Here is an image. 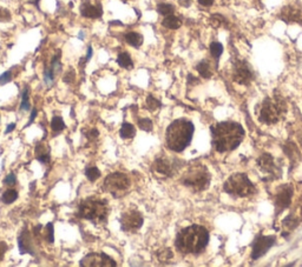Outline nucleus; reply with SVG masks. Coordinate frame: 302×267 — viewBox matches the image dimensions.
I'll return each instance as SVG.
<instances>
[{
    "label": "nucleus",
    "instance_id": "43",
    "mask_svg": "<svg viewBox=\"0 0 302 267\" xmlns=\"http://www.w3.org/2000/svg\"><path fill=\"white\" fill-rule=\"evenodd\" d=\"M180 4L183 5V6H189L190 0H180Z\"/></svg>",
    "mask_w": 302,
    "mask_h": 267
},
{
    "label": "nucleus",
    "instance_id": "46",
    "mask_svg": "<svg viewBox=\"0 0 302 267\" xmlns=\"http://www.w3.org/2000/svg\"><path fill=\"white\" fill-rule=\"evenodd\" d=\"M300 140H301V144H302V137H301V139H300Z\"/></svg>",
    "mask_w": 302,
    "mask_h": 267
},
{
    "label": "nucleus",
    "instance_id": "15",
    "mask_svg": "<svg viewBox=\"0 0 302 267\" xmlns=\"http://www.w3.org/2000/svg\"><path fill=\"white\" fill-rule=\"evenodd\" d=\"M281 19L286 23L302 24V7L296 4L288 5L281 11Z\"/></svg>",
    "mask_w": 302,
    "mask_h": 267
},
{
    "label": "nucleus",
    "instance_id": "33",
    "mask_svg": "<svg viewBox=\"0 0 302 267\" xmlns=\"http://www.w3.org/2000/svg\"><path fill=\"white\" fill-rule=\"evenodd\" d=\"M171 258H172L171 250L166 249V250H163V251L158 252V259H159V261H162V263H166V261H169L170 259H171Z\"/></svg>",
    "mask_w": 302,
    "mask_h": 267
},
{
    "label": "nucleus",
    "instance_id": "26",
    "mask_svg": "<svg viewBox=\"0 0 302 267\" xmlns=\"http://www.w3.org/2000/svg\"><path fill=\"white\" fill-rule=\"evenodd\" d=\"M298 224H299L298 219H296L295 217L289 216V217H287L286 219H284L283 227H284V230H286V232L288 233V232H290V231L294 230L295 227L298 226Z\"/></svg>",
    "mask_w": 302,
    "mask_h": 267
},
{
    "label": "nucleus",
    "instance_id": "2",
    "mask_svg": "<svg viewBox=\"0 0 302 267\" xmlns=\"http://www.w3.org/2000/svg\"><path fill=\"white\" fill-rule=\"evenodd\" d=\"M176 249L184 254L202 252L209 243V232L200 225H191L181 231L176 237Z\"/></svg>",
    "mask_w": 302,
    "mask_h": 267
},
{
    "label": "nucleus",
    "instance_id": "41",
    "mask_svg": "<svg viewBox=\"0 0 302 267\" xmlns=\"http://www.w3.org/2000/svg\"><path fill=\"white\" fill-rule=\"evenodd\" d=\"M16 129V124H10L7 126V129H6V133H10V132H12L13 130Z\"/></svg>",
    "mask_w": 302,
    "mask_h": 267
},
{
    "label": "nucleus",
    "instance_id": "13",
    "mask_svg": "<svg viewBox=\"0 0 302 267\" xmlns=\"http://www.w3.org/2000/svg\"><path fill=\"white\" fill-rule=\"evenodd\" d=\"M294 193V188L290 185H284L278 191L275 196V208L276 213L286 210L292 202V197Z\"/></svg>",
    "mask_w": 302,
    "mask_h": 267
},
{
    "label": "nucleus",
    "instance_id": "9",
    "mask_svg": "<svg viewBox=\"0 0 302 267\" xmlns=\"http://www.w3.org/2000/svg\"><path fill=\"white\" fill-rule=\"evenodd\" d=\"M143 217L136 210H129L123 213L121 218L122 230L125 232H136L143 225Z\"/></svg>",
    "mask_w": 302,
    "mask_h": 267
},
{
    "label": "nucleus",
    "instance_id": "35",
    "mask_svg": "<svg viewBox=\"0 0 302 267\" xmlns=\"http://www.w3.org/2000/svg\"><path fill=\"white\" fill-rule=\"evenodd\" d=\"M138 126L141 130L150 132V131L152 130V122H151L150 119H141V120L138 121Z\"/></svg>",
    "mask_w": 302,
    "mask_h": 267
},
{
    "label": "nucleus",
    "instance_id": "17",
    "mask_svg": "<svg viewBox=\"0 0 302 267\" xmlns=\"http://www.w3.org/2000/svg\"><path fill=\"white\" fill-rule=\"evenodd\" d=\"M19 245V250H20V253H33V243L32 239H31L30 233L27 232L26 230L23 231V233L20 234L18 240Z\"/></svg>",
    "mask_w": 302,
    "mask_h": 267
},
{
    "label": "nucleus",
    "instance_id": "39",
    "mask_svg": "<svg viewBox=\"0 0 302 267\" xmlns=\"http://www.w3.org/2000/svg\"><path fill=\"white\" fill-rule=\"evenodd\" d=\"M6 249H7L6 244L2 243V241H0V261H1L2 258H4L5 252H6Z\"/></svg>",
    "mask_w": 302,
    "mask_h": 267
},
{
    "label": "nucleus",
    "instance_id": "24",
    "mask_svg": "<svg viewBox=\"0 0 302 267\" xmlns=\"http://www.w3.org/2000/svg\"><path fill=\"white\" fill-rule=\"evenodd\" d=\"M17 198H18V192H17L16 190H12V188H10V190H6L2 193L1 196V200L4 204H12L13 201H16Z\"/></svg>",
    "mask_w": 302,
    "mask_h": 267
},
{
    "label": "nucleus",
    "instance_id": "31",
    "mask_svg": "<svg viewBox=\"0 0 302 267\" xmlns=\"http://www.w3.org/2000/svg\"><path fill=\"white\" fill-rule=\"evenodd\" d=\"M145 106H147L148 110L156 111L157 108L161 107V102H159L156 98H153L152 96H149L147 98V101H145Z\"/></svg>",
    "mask_w": 302,
    "mask_h": 267
},
{
    "label": "nucleus",
    "instance_id": "18",
    "mask_svg": "<svg viewBox=\"0 0 302 267\" xmlns=\"http://www.w3.org/2000/svg\"><path fill=\"white\" fill-rule=\"evenodd\" d=\"M80 13H82V16L85 17V18H99V17L102 16L103 11L100 5H96V6H94V5L85 2V4H83L82 8H80Z\"/></svg>",
    "mask_w": 302,
    "mask_h": 267
},
{
    "label": "nucleus",
    "instance_id": "25",
    "mask_svg": "<svg viewBox=\"0 0 302 267\" xmlns=\"http://www.w3.org/2000/svg\"><path fill=\"white\" fill-rule=\"evenodd\" d=\"M197 71L203 78H210L211 77V69L210 65L207 61H201L197 65Z\"/></svg>",
    "mask_w": 302,
    "mask_h": 267
},
{
    "label": "nucleus",
    "instance_id": "40",
    "mask_svg": "<svg viewBox=\"0 0 302 267\" xmlns=\"http://www.w3.org/2000/svg\"><path fill=\"white\" fill-rule=\"evenodd\" d=\"M198 2L203 6H211L214 4V0H198Z\"/></svg>",
    "mask_w": 302,
    "mask_h": 267
},
{
    "label": "nucleus",
    "instance_id": "19",
    "mask_svg": "<svg viewBox=\"0 0 302 267\" xmlns=\"http://www.w3.org/2000/svg\"><path fill=\"white\" fill-rule=\"evenodd\" d=\"M36 157L39 161L43 164L50 163V151L47 147H45L43 144H38L36 147Z\"/></svg>",
    "mask_w": 302,
    "mask_h": 267
},
{
    "label": "nucleus",
    "instance_id": "5",
    "mask_svg": "<svg viewBox=\"0 0 302 267\" xmlns=\"http://www.w3.org/2000/svg\"><path fill=\"white\" fill-rule=\"evenodd\" d=\"M287 111L286 102L280 97L267 98L260 110V120L264 124H275L283 118Z\"/></svg>",
    "mask_w": 302,
    "mask_h": 267
},
{
    "label": "nucleus",
    "instance_id": "22",
    "mask_svg": "<svg viewBox=\"0 0 302 267\" xmlns=\"http://www.w3.org/2000/svg\"><path fill=\"white\" fill-rule=\"evenodd\" d=\"M119 134H121V137L123 139L132 138V137H135L136 130L131 124H129V122H124V124L122 125L121 131H119Z\"/></svg>",
    "mask_w": 302,
    "mask_h": 267
},
{
    "label": "nucleus",
    "instance_id": "29",
    "mask_svg": "<svg viewBox=\"0 0 302 267\" xmlns=\"http://www.w3.org/2000/svg\"><path fill=\"white\" fill-rule=\"evenodd\" d=\"M51 129L55 132H60V131L65 129V124H64L63 119L60 117H53L51 120Z\"/></svg>",
    "mask_w": 302,
    "mask_h": 267
},
{
    "label": "nucleus",
    "instance_id": "38",
    "mask_svg": "<svg viewBox=\"0 0 302 267\" xmlns=\"http://www.w3.org/2000/svg\"><path fill=\"white\" fill-rule=\"evenodd\" d=\"M16 176L13 173L8 174V176L6 177V179L4 180V184L5 185H8V186H13L16 184Z\"/></svg>",
    "mask_w": 302,
    "mask_h": 267
},
{
    "label": "nucleus",
    "instance_id": "10",
    "mask_svg": "<svg viewBox=\"0 0 302 267\" xmlns=\"http://www.w3.org/2000/svg\"><path fill=\"white\" fill-rule=\"evenodd\" d=\"M79 265L83 267H116L117 264L113 258L106 255L105 253H92V254H88L86 257H84L83 259L80 260Z\"/></svg>",
    "mask_w": 302,
    "mask_h": 267
},
{
    "label": "nucleus",
    "instance_id": "32",
    "mask_svg": "<svg viewBox=\"0 0 302 267\" xmlns=\"http://www.w3.org/2000/svg\"><path fill=\"white\" fill-rule=\"evenodd\" d=\"M223 52V46L220 43H212L210 45V53L214 58H219Z\"/></svg>",
    "mask_w": 302,
    "mask_h": 267
},
{
    "label": "nucleus",
    "instance_id": "16",
    "mask_svg": "<svg viewBox=\"0 0 302 267\" xmlns=\"http://www.w3.org/2000/svg\"><path fill=\"white\" fill-rule=\"evenodd\" d=\"M257 164H259V167L264 172V173H270V174H275L276 171V166L275 163H274L273 157L270 154H265L261 155L257 160Z\"/></svg>",
    "mask_w": 302,
    "mask_h": 267
},
{
    "label": "nucleus",
    "instance_id": "4",
    "mask_svg": "<svg viewBox=\"0 0 302 267\" xmlns=\"http://www.w3.org/2000/svg\"><path fill=\"white\" fill-rule=\"evenodd\" d=\"M77 214L80 218L90 220L94 224H102L108 219V202L105 200L97 198L85 199L78 205Z\"/></svg>",
    "mask_w": 302,
    "mask_h": 267
},
{
    "label": "nucleus",
    "instance_id": "8",
    "mask_svg": "<svg viewBox=\"0 0 302 267\" xmlns=\"http://www.w3.org/2000/svg\"><path fill=\"white\" fill-rule=\"evenodd\" d=\"M130 187V179L127 174L114 172L109 174L104 180V190L113 197H123Z\"/></svg>",
    "mask_w": 302,
    "mask_h": 267
},
{
    "label": "nucleus",
    "instance_id": "42",
    "mask_svg": "<svg viewBox=\"0 0 302 267\" xmlns=\"http://www.w3.org/2000/svg\"><path fill=\"white\" fill-rule=\"evenodd\" d=\"M36 116H37V110H36V108H33V112H32V115H31V118H30V122H29V124H31V122L33 121V119L36 118Z\"/></svg>",
    "mask_w": 302,
    "mask_h": 267
},
{
    "label": "nucleus",
    "instance_id": "20",
    "mask_svg": "<svg viewBox=\"0 0 302 267\" xmlns=\"http://www.w3.org/2000/svg\"><path fill=\"white\" fill-rule=\"evenodd\" d=\"M162 25H163L164 27H167V29L177 30L178 27H180L182 25V21L180 20V18H177V17L170 15V16H167L166 18H164V20L162 21Z\"/></svg>",
    "mask_w": 302,
    "mask_h": 267
},
{
    "label": "nucleus",
    "instance_id": "21",
    "mask_svg": "<svg viewBox=\"0 0 302 267\" xmlns=\"http://www.w3.org/2000/svg\"><path fill=\"white\" fill-rule=\"evenodd\" d=\"M125 40L133 47H139L143 44V37L137 32H130L125 34Z\"/></svg>",
    "mask_w": 302,
    "mask_h": 267
},
{
    "label": "nucleus",
    "instance_id": "30",
    "mask_svg": "<svg viewBox=\"0 0 302 267\" xmlns=\"http://www.w3.org/2000/svg\"><path fill=\"white\" fill-rule=\"evenodd\" d=\"M157 11L159 15L167 17L174 13V6L170 4H159L157 6Z\"/></svg>",
    "mask_w": 302,
    "mask_h": 267
},
{
    "label": "nucleus",
    "instance_id": "23",
    "mask_svg": "<svg viewBox=\"0 0 302 267\" xmlns=\"http://www.w3.org/2000/svg\"><path fill=\"white\" fill-rule=\"evenodd\" d=\"M117 63H118V65L123 68L131 69L133 67V63H132V59H131L130 54L125 53V52L118 55V58H117Z\"/></svg>",
    "mask_w": 302,
    "mask_h": 267
},
{
    "label": "nucleus",
    "instance_id": "12",
    "mask_svg": "<svg viewBox=\"0 0 302 267\" xmlns=\"http://www.w3.org/2000/svg\"><path fill=\"white\" fill-rule=\"evenodd\" d=\"M275 244V237L273 235H260L256 238L253 245V252H251V258L253 259H259L262 255L267 253L268 250Z\"/></svg>",
    "mask_w": 302,
    "mask_h": 267
},
{
    "label": "nucleus",
    "instance_id": "36",
    "mask_svg": "<svg viewBox=\"0 0 302 267\" xmlns=\"http://www.w3.org/2000/svg\"><path fill=\"white\" fill-rule=\"evenodd\" d=\"M11 19V15L7 10L0 7V21H8Z\"/></svg>",
    "mask_w": 302,
    "mask_h": 267
},
{
    "label": "nucleus",
    "instance_id": "34",
    "mask_svg": "<svg viewBox=\"0 0 302 267\" xmlns=\"http://www.w3.org/2000/svg\"><path fill=\"white\" fill-rule=\"evenodd\" d=\"M30 101H29V91H23V99H21L20 111H29L30 110Z\"/></svg>",
    "mask_w": 302,
    "mask_h": 267
},
{
    "label": "nucleus",
    "instance_id": "6",
    "mask_svg": "<svg viewBox=\"0 0 302 267\" xmlns=\"http://www.w3.org/2000/svg\"><path fill=\"white\" fill-rule=\"evenodd\" d=\"M223 188H225V192L230 196L241 197V198L253 196L255 193V186L245 173H235L229 177Z\"/></svg>",
    "mask_w": 302,
    "mask_h": 267
},
{
    "label": "nucleus",
    "instance_id": "37",
    "mask_svg": "<svg viewBox=\"0 0 302 267\" xmlns=\"http://www.w3.org/2000/svg\"><path fill=\"white\" fill-rule=\"evenodd\" d=\"M11 79H12L11 72H5L4 74H1V76H0V85L7 84V83L11 82Z\"/></svg>",
    "mask_w": 302,
    "mask_h": 267
},
{
    "label": "nucleus",
    "instance_id": "1",
    "mask_svg": "<svg viewBox=\"0 0 302 267\" xmlns=\"http://www.w3.org/2000/svg\"><path fill=\"white\" fill-rule=\"evenodd\" d=\"M212 144L217 152L233 151L245 138V132L240 124L235 121H223L211 126Z\"/></svg>",
    "mask_w": 302,
    "mask_h": 267
},
{
    "label": "nucleus",
    "instance_id": "27",
    "mask_svg": "<svg viewBox=\"0 0 302 267\" xmlns=\"http://www.w3.org/2000/svg\"><path fill=\"white\" fill-rule=\"evenodd\" d=\"M85 176L90 182H96L100 177V171L97 167H94V166H91V167L85 169Z\"/></svg>",
    "mask_w": 302,
    "mask_h": 267
},
{
    "label": "nucleus",
    "instance_id": "7",
    "mask_svg": "<svg viewBox=\"0 0 302 267\" xmlns=\"http://www.w3.org/2000/svg\"><path fill=\"white\" fill-rule=\"evenodd\" d=\"M210 183V174L206 166H191L182 178V184L191 190L200 192L206 190Z\"/></svg>",
    "mask_w": 302,
    "mask_h": 267
},
{
    "label": "nucleus",
    "instance_id": "14",
    "mask_svg": "<svg viewBox=\"0 0 302 267\" xmlns=\"http://www.w3.org/2000/svg\"><path fill=\"white\" fill-rule=\"evenodd\" d=\"M234 80L239 84L245 85L249 84L250 80L253 79V73H251L249 66L245 61H237L234 66Z\"/></svg>",
    "mask_w": 302,
    "mask_h": 267
},
{
    "label": "nucleus",
    "instance_id": "44",
    "mask_svg": "<svg viewBox=\"0 0 302 267\" xmlns=\"http://www.w3.org/2000/svg\"><path fill=\"white\" fill-rule=\"evenodd\" d=\"M91 55H92V49H91V46H90V47H89V49H88V57H86V61L90 59Z\"/></svg>",
    "mask_w": 302,
    "mask_h": 267
},
{
    "label": "nucleus",
    "instance_id": "11",
    "mask_svg": "<svg viewBox=\"0 0 302 267\" xmlns=\"http://www.w3.org/2000/svg\"><path fill=\"white\" fill-rule=\"evenodd\" d=\"M152 172L159 177H171L176 172L175 161L166 157L157 158L152 164Z\"/></svg>",
    "mask_w": 302,
    "mask_h": 267
},
{
    "label": "nucleus",
    "instance_id": "45",
    "mask_svg": "<svg viewBox=\"0 0 302 267\" xmlns=\"http://www.w3.org/2000/svg\"><path fill=\"white\" fill-rule=\"evenodd\" d=\"M301 214H302V202H301Z\"/></svg>",
    "mask_w": 302,
    "mask_h": 267
},
{
    "label": "nucleus",
    "instance_id": "3",
    "mask_svg": "<svg viewBox=\"0 0 302 267\" xmlns=\"http://www.w3.org/2000/svg\"><path fill=\"white\" fill-rule=\"evenodd\" d=\"M194 125L187 119H177L169 125L167 130V146L174 152H182L191 143Z\"/></svg>",
    "mask_w": 302,
    "mask_h": 267
},
{
    "label": "nucleus",
    "instance_id": "28",
    "mask_svg": "<svg viewBox=\"0 0 302 267\" xmlns=\"http://www.w3.org/2000/svg\"><path fill=\"white\" fill-rule=\"evenodd\" d=\"M41 235H43L44 239L47 241L49 244H52L55 241V237H53V224L52 222H49L46 225L45 230H44V233L41 232Z\"/></svg>",
    "mask_w": 302,
    "mask_h": 267
}]
</instances>
